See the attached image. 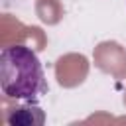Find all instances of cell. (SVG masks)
I'll return each instance as SVG.
<instances>
[{
	"mask_svg": "<svg viewBox=\"0 0 126 126\" xmlns=\"http://www.w3.org/2000/svg\"><path fill=\"white\" fill-rule=\"evenodd\" d=\"M0 87L10 98L35 102L47 94V81L37 53L26 45H10L0 53Z\"/></svg>",
	"mask_w": 126,
	"mask_h": 126,
	"instance_id": "cell-1",
	"label": "cell"
},
{
	"mask_svg": "<svg viewBox=\"0 0 126 126\" xmlns=\"http://www.w3.org/2000/svg\"><path fill=\"white\" fill-rule=\"evenodd\" d=\"M43 122L45 114L35 102H26L24 106H18L8 114L10 126H41Z\"/></svg>",
	"mask_w": 126,
	"mask_h": 126,
	"instance_id": "cell-2",
	"label": "cell"
}]
</instances>
